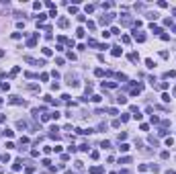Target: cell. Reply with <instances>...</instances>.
<instances>
[{
    "mask_svg": "<svg viewBox=\"0 0 176 174\" xmlns=\"http://www.w3.org/2000/svg\"><path fill=\"white\" fill-rule=\"evenodd\" d=\"M113 19H115V14H104V17L100 19V25H109Z\"/></svg>",
    "mask_w": 176,
    "mask_h": 174,
    "instance_id": "cell-1",
    "label": "cell"
},
{
    "mask_svg": "<svg viewBox=\"0 0 176 174\" xmlns=\"http://www.w3.org/2000/svg\"><path fill=\"white\" fill-rule=\"evenodd\" d=\"M133 39L139 41V43H143V41H146V35H143V33H137V31H133Z\"/></svg>",
    "mask_w": 176,
    "mask_h": 174,
    "instance_id": "cell-2",
    "label": "cell"
},
{
    "mask_svg": "<svg viewBox=\"0 0 176 174\" xmlns=\"http://www.w3.org/2000/svg\"><path fill=\"white\" fill-rule=\"evenodd\" d=\"M37 37H39V33H35L33 37H31V39L27 41V45H29V47H35V45H37Z\"/></svg>",
    "mask_w": 176,
    "mask_h": 174,
    "instance_id": "cell-3",
    "label": "cell"
},
{
    "mask_svg": "<svg viewBox=\"0 0 176 174\" xmlns=\"http://www.w3.org/2000/svg\"><path fill=\"white\" fill-rule=\"evenodd\" d=\"M90 174H102V166H92L90 168Z\"/></svg>",
    "mask_w": 176,
    "mask_h": 174,
    "instance_id": "cell-4",
    "label": "cell"
},
{
    "mask_svg": "<svg viewBox=\"0 0 176 174\" xmlns=\"http://www.w3.org/2000/svg\"><path fill=\"white\" fill-rule=\"evenodd\" d=\"M141 90H143V86H141V84H137V86H133V88H131V94L135 96V94H139Z\"/></svg>",
    "mask_w": 176,
    "mask_h": 174,
    "instance_id": "cell-5",
    "label": "cell"
},
{
    "mask_svg": "<svg viewBox=\"0 0 176 174\" xmlns=\"http://www.w3.org/2000/svg\"><path fill=\"white\" fill-rule=\"evenodd\" d=\"M119 150H121V152L125 154V152H129V150H131V146H129V144H125V141H123V144L119 146Z\"/></svg>",
    "mask_w": 176,
    "mask_h": 174,
    "instance_id": "cell-6",
    "label": "cell"
},
{
    "mask_svg": "<svg viewBox=\"0 0 176 174\" xmlns=\"http://www.w3.org/2000/svg\"><path fill=\"white\" fill-rule=\"evenodd\" d=\"M21 166H23V160H17V162H14V166H12V170H14V172H19Z\"/></svg>",
    "mask_w": 176,
    "mask_h": 174,
    "instance_id": "cell-7",
    "label": "cell"
},
{
    "mask_svg": "<svg viewBox=\"0 0 176 174\" xmlns=\"http://www.w3.org/2000/svg\"><path fill=\"white\" fill-rule=\"evenodd\" d=\"M10 102H12V105H23V100H21L19 96H10Z\"/></svg>",
    "mask_w": 176,
    "mask_h": 174,
    "instance_id": "cell-8",
    "label": "cell"
},
{
    "mask_svg": "<svg viewBox=\"0 0 176 174\" xmlns=\"http://www.w3.org/2000/svg\"><path fill=\"white\" fill-rule=\"evenodd\" d=\"M117 88V82H102V88Z\"/></svg>",
    "mask_w": 176,
    "mask_h": 174,
    "instance_id": "cell-9",
    "label": "cell"
},
{
    "mask_svg": "<svg viewBox=\"0 0 176 174\" xmlns=\"http://www.w3.org/2000/svg\"><path fill=\"white\" fill-rule=\"evenodd\" d=\"M121 23H123V25H131V19L127 17V14H123V19H121Z\"/></svg>",
    "mask_w": 176,
    "mask_h": 174,
    "instance_id": "cell-10",
    "label": "cell"
},
{
    "mask_svg": "<svg viewBox=\"0 0 176 174\" xmlns=\"http://www.w3.org/2000/svg\"><path fill=\"white\" fill-rule=\"evenodd\" d=\"M113 55H115V57H119V55H121V49H119V45H115V47H113Z\"/></svg>",
    "mask_w": 176,
    "mask_h": 174,
    "instance_id": "cell-11",
    "label": "cell"
},
{
    "mask_svg": "<svg viewBox=\"0 0 176 174\" xmlns=\"http://www.w3.org/2000/svg\"><path fill=\"white\" fill-rule=\"evenodd\" d=\"M94 76H98V78L104 76V70H102V68H96V70H94Z\"/></svg>",
    "mask_w": 176,
    "mask_h": 174,
    "instance_id": "cell-12",
    "label": "cell"
},
{
    "mask_svg": "<svg viewBox=\"0 0 176 174\" xmlns=\"http://www.w3.org/2000/svg\"><path fill=\"white\" fill-rule=\"evenodd\" d=\"M51 53H53V51H51V49H49V47H43V55H45V57H49V55H51Z\"/></svg>",
    "mask_w": 176,
    "mask_h": 174,
    "instance_id": "cell-13",
    "label": "cell"
},
{
    "mask_svg": "<svg viewBox=\"0 0 176 174\" xmlns=\"http://www.w3.org/2000/svg\"><path fill=\"white\" fill-rule=\"evenodd\" d=\"M146 66H148V68H154V66H156V61H154V59H150V57H148V59H146Z\"/></svg>",
    "mask_w": 176,
    "mask_h": 174,
    "instance_id": "cell-14",
    "label": "cell"
},
{
    "mask_svg": "<svg viewBox=\"0 0 176 174\" xmlns=\"http://www.w3.org/2000/svg\"><path fill=\"white\" fill-rule=\"evenodd\" d=\"M57 25H59V27H68V19H59Z\"/></svg>",
    "mask_w": 176,
    "mask_h": 174,
    "instance_id": "cell-15",
    "label": "cell"
},
{
    "mask_svg": "<svg viewBox=\"0 0 176 174\" xmlns=\"http://www.w3.org/2000/svg\"><path fill=\"white\" fill-rule=\"evenodd\" d=\"M164 78H176V72L174 70H170V72H166V76Z\"/></svg>",
    "mask_w": 176,
    "mask_h": 174,
    "instance_id": "cell-16",
    "label": "cell"
},
{
    "mask_svg": "<svg viewBox=\"0 0 176 174\" xmlns=\"http://www.w3.org/2000/svg\"><path fill=\"white\" fill-rule=\"evenodd\" d=\"M160 158H162V160H168V158H170V152H162V154H160Z\"/></svg>",
    "mask_w": 176,
    "mask_h": 174,
    "instance_id": "cell-17",
    "label": "cell"
},
{
    "mask_svg": "<svg viewBox=\"0 0 176 174\" xmlns=\"http://www.w3.org/2000/svg\"><path fill=\"white\" fill-rule=\"evenodd\" d=\"M17 125H19V129H25V127H27V121H23V119H21Z\"/></svg>",
    "mask_w": 176,
    "mask_h": 174,
    "instance_id": "cell-18",
    "label": "cell"
},
{
    "mask_svg": "<svg viewBox=\"0 0 176 174\" xmlns=\"http://www.w3.org/2000/svg\"><path fill=\"white\" fill-rule=\"evenodd\" d=\"M109 8H113V2H104L102 4V10H109Z\"/></svg>",
    "mask_w": 176,
    "mask_h": 174,
    "instance_id": "cell-19",
    "label": "cell"
},
{
    "mask_svg": "<svg viewBox=\"0 0 176 174\" xmlns=\"http://www.w3.org/2000/svg\"><path fill=\"white\" fill-rule=\"evenodd\" d=\"M76 35H78V37H80V39H82V37H84V29H82V27H80V29H78V31H76Z\"/></svg>",
    "mask_w": 176,
    "mask_h": 174,
    "instance_id": "cell-20",
    "label": "cell"
},
{
    "mask_svg": "<svg viewBox=\"0 0 176 174\" xmlns=\"http://www.w3.org/2000/svg\"><path fill=\"white\" fill-rule=\"evenodd\" d=\"M129 59H131V61H139V55H137V53H131Z\"/></svg>",
    "mask_w": 176,
    "mask_h": 174,
    "instance_id": "cell-21",
    "label": "cell"
},
{
    "mask_svg": "<svg viewBox=\"0 0 176 174\" xmlns=\"http://www.w3.org/2000/svg\"><path fill=\"white\" fill-rule=\"evenodd\" d=\"M117 102H119V105H127V98H125V96H119Z\"/></svg>",
    "mask_w": 176,
    "mask_h": 174,
    "instance_id": "cell-22",
    "label": "cell"
},
{
    "mask_svg": "<svg viewBox=\"0 0 176 174\" xmlns=\"http://www.w3.org/2000/svg\"><path fill=\"white\" fill-rule=\"evenodd\" d=\"M2 133H4V135H6V137H12V135H14V131H10V129H4V131H2Z\"/></svg>",
    "mask_w": 176,
    "mask_h": 174,
    "instance_id": "cell-23",
    "label": "cell"
},
{
    "mask_svg": "<svg viewBox=\"0 0 176 174\" xmlns=\"http://www.w3.org/2000/svg\"><path fill=\"white\" fill-rule=\"evenodd\" d=\"M162 100H164V102H170V94L164 92V94H162Z\"/></svg>",
    "mask_w": 176,
    "mask_h": 174,
    "instance_id": "cell-24",
    "label": "cell"
},
{
    "mask_svg": "<svg viewBox=\"0 0 176 174\" xmlns=\"http://www.w3.org/2000/svg\"><path fill=\"white\" fill-rule=\"evenodd\" d=\"M25 172H27V174H33V172H35V168H33V166H27V168H25Z\"/></svg>",
    "mask_w": 176,
    "mask_h": 174,
    "instance_id": "cell-25",
    "label": "cell"
},
{
    "mask_svg": "<svg viewBox=\"0 0 176 174\" xmlns=\"http://www.w3.org/2000/svg\"><path fill=\"white\" fill-rule=\"evenodd\" d=\"M70 14H78V6H70Z\"/></svg>",
    "mask_w": 176,
    "mask_h": 174,
    "instance_id": "cell-26",
    "label": "cell"
},
{
    "mask_svg": "<svg viewBox=\"0 0 176 174\" xmlns=\"http://www.w3.org/2000/svg\"><path fill=\"white\" fill-rule=\"evenodd\" d=\"M111 35H119V27H113V29H111Z\"/></svg>",
    "mask_w": 176,
    "mask_h": 174,
    "instance_id": "cell-27",
    "label": "cell"
},
{
    "mask_svg": "<svg viewBox=\"0 0 176 174\" xmlns=\"http://www.w3.org/2000/svg\"><path fill=\"white\" fill-rule=\"evenodd\" d=\"M90 158L92 160H98V152H90Z\"/></svg>",
    "mask_w": 176,
    "mask_h": 174,
    "instance_id": "cell-28",
    "label": "cell"
},
{
    "mask_svg": "<svg viewBox=\"0 0 176 174\" xmlns=\"http://www.w3.org/2000/svg\"><path fill=\"white\" fill-rule=\"evenodd\" d=\"M148 17H150L152 21H156V19H158V12H150V14H148Z\"/></svg>",
    "mask_w": 176,
    "mask_h": 174,
    "instance_id": "cell-29",
    "label": "cell"
},
{
    "mask_svg": "<svg viewBox=\"0 0 176 174\" xmlns=\"http://www.w3.org/2000/svg\"><path fill=\"white\" fill-rule=\"evenodd\" d=\"M111 37V31H102V39H109Z\"/></svg>",
    "mask_w": 176,
    "mask_h": 174,
    "instance_id": "cell-30",
    "label": "cell"
},
{
    "mask_svg": "<svg viewBox=\"0 0 176 174\" xmlns=\"http://www.w3.org/2000/svg\"><path fill=\"white\" fill-rule=\"evenodd\" d=\"M172 144H174V139H172V137H166V146H168V148H170V146H172Z\"/></svg>",
    "mask_w": 176,
    "mask_h": 174,
    "instance_id": "cell-31",
    "label": "cell"
},
{
    "mask_svg": "<svg viewBox=\"0 0 176 174\" xmlns=\"http://www.w3.org/2000/svg\"><path fill=\"white\" fill-rule=\"evenodd\" d=\"M100 146H102L104 150H109V148H111V141H102V144H100Z\"/></svg>",
    "mask_w": 176,
    "mask_h": 174,
    "instance_id": "cell-32",
    "label": "cell"
},
{
    "mask_svg": "<svg viewBox=\"0 0 176 174\" xmlns=\"http://www.w3.org/2000/svg\"><path fill=\"white\" fill-rule=\"evenodd\" d=\"M84 10H86V12H92V10H94V6H92V4H86V8H84Z\"/></svg>",
    "mask_w": 176,
    "mask_h": 174,
    "instance_id": "cell-33",
    "label": "cell"
},
{
    "mask_svg": "<svg viewBox=\"0 0 176 174\" xmlns=\"http://www.w3.org/2000/svg\"><path fill=\"white\" fill-rule=\"evenodd\" d=\"M66 174H74V172H72V170H66Z\"/></svg>",
    "mask_w": 176,
    "mask_h": 174,
    "instance_id": "cell-34",
    "label": "cell"
},
{
    "mask_svg": "<svg viewBox=\"0 0 176 174\" xmlns=\"http://www.w3.org/2000/svg\"><path fill=\"white\" fill-rule=\"evenodd\" d=\"M166 174H176V172H172V170H168V172H166Z\"/></svg>",
    "mask_w": 176,
    "mask_h": 174,
    "instance_id": "cell-35",
    "label": "cell"
},
{
    "mask_svg": "<svg viewBox=\"0 0 176 174\" xmlns=\"http://www.w3.org/2000/svg\"><path fill=\"white\" fill-rule=\"evenodd\" d=\"M2 55H4V51H2V49H0V57H2Z\"/></svg>",
    "mask_w": 176,
    "mask_h": 174,
    "instance_id": "cell-36",
    "label": "cell"
},
{
    "mask_svg": "<svg viewBox=\"0 0 176 174\" xmlns=\"http://www.w3.org/2000/svg\"><path fill=\"white\" fill-rule=\"evenodd\" d=\"M0 160H2V156H0Z\"/></svg>",
    "mask_w": 176,
    "mask_h": 174,
    "instance_id": "cell-37",
    "label": "cell"
}]
</instances>
